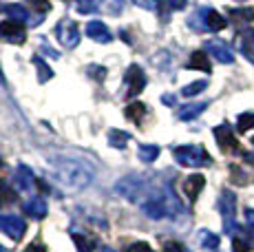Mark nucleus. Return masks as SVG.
<instances>
[{"instance_id": "nucleus-1", "label": "nucleus", "mask_w": 254, "mask_h": 252, "mask_svg": "<svg viewBox=\"0 0 254 252\" xmlns=\"http://www.w3.org/2000/svg\"><path fill=\"white\" fill-rule=\"evenodd\" d=\"M47 164L49 171H51V177L71 192L89 188L93 177H95V168L86 159L71 157V155H51L47 159Z\"/></svg>"}, {"instance_id": "nucleus-2", "label": "nucleus", "mask_w": 254, "mask_h": 252, "mask_svg": "<svg viewBox=\"0 0 254 252\" xmlns=\"http://www.w3.org/2000/svg\"><path fill=\"white\" fill-rule=\"evenodd\" d=\"M150 190H153V188L148 186V179L137 175V173L122 177L120 182L115 184V192L120 197H124L126 201H130V203H141L146 197H148Z\"/></svg>"}, {"instance_id": "nucleus-3", "label": "nucleus", "mask_w": 254, "mask_h": 252, "mask_svg": "<svg viewBox=\"0 0 254 252\" xmlns=\"http://www.w3.org/2000/svg\"><path fill=\"white\" fill-rule=\"evenodd\" d=\"M173 155H175V159H177V164H182L186 168H201V166H210V164H212V157L208 155L206 148L194 146V144L173 148Z\"/></svg>"}, {"instance_id": "nucleus-4", "label": "nucleus", "mask_w": 254, "mask_h": 252, "mask_svg": "<svg viewBox=\"0 0 254 252\" xmlns=\"http://www.w3.org/2000/svg\"><path fill=\"white\" fill-rule=\"evenodd\" d=\"M237 197L234 192L230 190H223L221 192V199H219V210H221V217H223V230L228 235H232L237 230V221H234V215H237Z\"/></svg>"}, {"instance_id": "nucleus-5", "label": "nucleus", "mask_w": 254, "mask_h": 252, "mask_svg": "<svg viewBox=\"0 0 254 252\" xmlns=\"http://www.w3.org/2000/svg\"><path fill=\"white\" fill-rule=\"evenodd\" d=\"M124 84H126V98H137L146 86L144 69L137 64H130L128 71H126V75H124Z\"/></svg>"}, {"instance_id": "nucleus-6", "label": "nucleus", "mask_w": 254, "mask_h": 252, "mask_svg": "<svg viewBox=\"0 0 254 252\" xmlns=\"http://www.w3.org/2000/svg\"><path fill=\"white\" fill-rule=\"evenodd\" d=\"M0 232H4V235L13 241H20L24 237V232H27V224H24L22 217L13 215V212L0 215Z\"/></svg>"}, {"instance_id": "nucleus-7", "label": "nucleus", "mask_w": 254, "mask_h": 252, "mask_svg": "<svg viewBox=\"0 0 254 252\" xmlns=\"http://www.w3.org/2000/svg\"><path fill=\"white\" fill-rule=\"evenodd\" d=\"M56 36L64 49H73V47H77V42H80V29H77V25L73 20H62L60 25L56 27Z\"/></svg>"}, {"instance_id": "nucleus-8", "label": "nucleus", "mask_w": 254, "mask_h": 252, "mask_svg": "<svg viewBox=\"0 0 254 252\" xmlns=\"http://www.w3.org/2000/svg\"><path fill=\"white\" fill-rule=\"evenodd\" d=\"M24 22L20 20H13V18H9V20L0 22V38H4V40L13 42V45H22L24 40H27V31H24Z\"/></svg>"}, {"instance_id": "nucleus-9", "label": "nucleus", "mask_w": 254, "mask_h": 252, "mask_svg": "<svg viewBox=\"0 0 254 252\" xmlns=\"http://www.w3.org/2000/svg\"><path fill=\"white\" fill-rule=\"evenodd\" d=\"M197 20H201V29L206 31H221L226 27V18L221 16L219 11H214L212 7H201L197 11Z\"/></svg>"}, {"instance_id": "nucleus-10", "label": "nucleus", "mask_w": 254, "mask_h": 252, "mask_svg": "<svg viewBox=\"0 0 254 252\" xmlns=\"http://www.w3.org/2000/svg\"><path fill=\"white\" fill-rule=\"evenodd\" d=\"M212 133H214V139H217V144H219V148H221V151L230 153V151H237V148H239V142H237V137H234V130L230 128V124L214 126Z\"/></svg>"}, {"instance_id": "nucleus-11", "label": "nucleus", "mask_w": 254, "mask_h": 252, "mask_svg": "<svg viewBox=\"0 0 254 252\" xmlns=\"http://www.w3.org/2000/svg\"><path fill=\"white\" fill-rule=\"evenodd\" d=\"M234 42H237V49L241 51V56L248 58V60L254 64V29L252 27H243L241 31L237 33Z\"/></svg>"}, {"instance_id": "nucleus-12", "label": "nucleus", "mask_w": 254, "mask_h": 252, "mask_svg": "<svg viewBox=\"0 0 254 252\" xmlns=\"http://www.w3.org/2000/svg\"><path fill=\"white\" fill-rule=\"evenodd\" d=\"M206 53H210V56H212L214 60H219L221 64H232L234 62V53L223 40H208L206 42Z\"/></svg>"}, {"instance_id": "nucleus-13", "label": "nucleus", "mask_w": 254, "mask_h": 252, "mask_svg": "<svg viewBox=\"0 0 254 252\" xmlns=\"http://www.w3.org/2000/svg\"><path fill=\"white\" fill-rule=\"evenodd\" d=\"M13 186H16L18 190H22V192L33 190V186H36V177H33L31 168L20 164V166L16 168V173H13Z\"/></svg>"}, {"instance_id": "nucleus-14", "label": "nucleus", "mask_w": 254, "mask_h": 252, "mask_svg": "<svg viewBox=\"0 0 254 252\" xmlns=\"http://www.w3.org/2000/svg\"><path fill=\"white\" fill-rule=\"evenodd\" d=\"M86 36L91 38V40H95V42H102V45H106V42H111V31H109V27L104 25V22H100V20H91L89 25H86Z\"/></svg>"}, {"instance_id": "nucleus-15", "label": "nucleus", "mask_w": 254, "mask_h": 252, "mask_svg": "<svg viewBox=\"0 0 254 252\" xmlns=\"http://www.w3.org/2000/svg\"><path fill=\"white\" fill-rule=\"evenodd\" d=\"M24 212H27L31 219H45L49 212L47 201L40 199V197H31L29 201H24Z\"/></svg>"}, {"instance_id": "nucleus-16", "label": "nucleus", "mask_w": 254, "mask_h": 252, "mask_svg": "<svg viewBox=\"0 0 254 252\" xmlns=\"http://www.w3.org/2000/svg\"><path fill=\"white\" fill-rule=\"evenodd\" d=\"M206 109H208V102H192V104H186V106L179 109L177 118L182 120V122H190V120L199 118V115H201Z\"/></svg>"}, {"instance_id": "nucleus-17", "label": "nucleus", "mask_w": 254, "mask_h": 252, "mask_svg": "<svg viewBox=\"0 0 254 252\" xmlns=\"http://www.w3.org/2000/svg\"><path fill=\"white\" fill-rule=\"evenodd\" d=\"M203 186H206V177H203V175H190L188 179H186L184 190H186V195L190 197V201L197 199L199 192L203 190Z\"/></svg>"}, {"instance_id": "nucleus-18", "label": "nucleus", "mask_w": 254, "mask_h": 252, "mask_svg": "<svg viewBox=\"0 0 254 252\" xmlns=\"http://www.w3.org/2000/svg\"><path fill=\"white\" fill-rule=\"evenodd\" d=\"M186 69H199V71H203V73H210L212 66H210V62H208V53L206 51H194L192 56H190V62L186 64Z\"/></svg>"}, {"instance_id": "nucleus-19", "label": "nucleus", "mask_w": 254, "mask_h": 252, "mask_svg": "<svg viewBox=\"0 0 254 252\" xmlns=\"http://www.w3.org/2000/svg\"><path fill=\"white\" fill-rule=\"evenodd\" d=\"M0 13H7L9 18L20 20V22L29 20V11H27V7H22V4H0Z\"/></svg>"}, {"instance_id": "nucleus-20", "label": "nucleus", "mask_w": 254, "mask_h": 252, "mask_svg": "<svg viewBox=\"0 0 254 252\" xmlns=\"http://www.w3.org/2000/svg\"><path fill=\"white\" fill-rule=\"evenodd\" d=\"M159 146H155V144H141V146L137 148V155H139V159L141 162H146V164H150V162H155V159L159 157Z\"/></svg>"}, {"instance_id": "nucleus-21", "label": "nucleus", "mask_w": 254, "mask_h": 252, "mask_svg": "<svg viewBox=\"0 0 254 252\" xmlns=\"http://www.w3.org/2000/svg\"><path fill=\"white\" fill-rule=\"evenodd\" d=\"M146 115V106L141 104V102H133V104L126 106V118L130 120V122L135 124H141V120H144Z\"/></svg>"}, {"instance_id": "nucleus-22", "label": "nucleus", "mask_w": 254, "mask_h": 252, "mask_svg": "<svg viewBox=\"0 0 254 252\" xmlns=\"http://www.w3.org/2000/svg\"><path fill=\"white\" fill-rule=\"evenodd\" d=\"M230 20H234L237 25H248V22H252L254 20V11L252 9H248V7H243V9H230Z\"/></svg>"}, {"instance_id": "nucleus-23", "label": "nucleus", "mask_w": 254, "mask_h": 252, "mask_svg": "<svg viewBox=\"0 0 254 252\" xmlns=\"http://www.w3.org/2000/svg\"><path fill=\"white\" fill-rule=\"evenodd\" d=\"M130 135L124 133V130H109V144L113 148H126V144H128Z\"/></svg>"}, {"instance_id": "nucleus-24", "label": "nucleus", "mask_w": 254, "mask_h": 252, "mask_svg": "<svg viewBox=\"0 0 254 252\" xmlns=\"http://www.w3.org/2000/svg\"><path fill=\"white\" fill-rule=\"evenodd\" d=\"M16 201V192H13V188L9 186L4 179H0V208L9 206V203Z\"/></svg>"}, {"instance_id": "nucleus-25", "label": "nucleus", "mask_w": 254, "mask_h": 252, "mask_svg": "<svg viewBox=\"0 0 254 252\" xmlns=\"http://www.w3.org/2000/svg\"><path fill=\"white\" fill-rule=\"evenodd\" d=\"M199 244H201L206 250H217L219 248V237L210 230H201L199 232Z\"/></svg>"}, {"instance_id": "nucleus-26", "label": "nucleus", "mask_w": 254, "mask_h": 252, "mask_svg": "<svg viewBox=\"0 0 254 252\" xmlns=\"http://www.w3.org/2000/svg\"><path fill=\"white\" fill-rule=\"evenodd\" d=\"M33 66L38 69V80L40 82H47V80H51L53 77V71L49 69V64H45V60H42L40 56L33 58Z\"/></svg>"}, {"instance_id": "nucleus-27", "label": "nucleus", "mask_w": 254, "mask_h": 252, "mask_svg": "<svg viewBox=\"0 0 254 252\" xmlns=\"http://www.w3.org/2000/svg\"><path fill=\"white\" fill-rule=\"evenodd\" d=\"M206 86H208V82H206V80L192 82V84L184 86V89H182V95H184V98H192V95H199L201 91H206Z\"/></svg>"}, {"instance_id": "nucleus-28", "label": "nucleus", "mask_w": 254, "mask_h": 252, "mask_svg": "<svg viewBox=\"0 0 254 252\" xmlns=\"http://www.w3.org/2000/svg\"><path fill=\"white\" fill-rule=\"evenodd\" d=\"M254 126V113H241L237 120V130L239 133H248Z\"/></svg>"}, {"instance_id": "nucleus-29", "label": "nucleus", "mask_w": 254, "mask_h": 252, "mask_svg": "<svg viewBox=\"0 0 254 252\" xmlns=\"http://www.w3.org/2000/svg\"><path fill=\"white\" fill-rule=\"evenodd\" d=\"M102 4V0H77V11L80 13H93L97 11Z\"/></svg>"}, {"instance_id": "nucleus-30", "label": "nucleus", "mask_w": 254, "mask_h": 252, "mask_svg": "<svg viewBox=\"0 0 254 252\" xmlns=\"http://www.w3.org/2000/svg\"><path fill=\"white\" fill-rule=\"evenodd\" d=\"M73 241H75V246H77V250L80 252H91L93 248V244L86 237H82V235H77V232H73Z\"/></svg>"}, {"instance_id": "nucleus-31", "label": "nucleus", "mask_w": 254, "mask_h": 252, "mask_svg": "<svg viewBox=\"0 0 254 252\" xmlns=\"http://www.w3.org/2000/svg\"><path fill=\"white\" fill-rule=\"evenodd\" d=\"M128 252H155L150 248V244H146V241H133V244L128 246Z\"/></svg>"}, {"instance_id": "nucleus-32", "label": "nucleus", "mask_w": 254, "mask_h": 252, "mask_svg": "<svg viewBox=\"0 0 254 252\" xmlns=\"http://www.w3.org/2000/svg\"><path fill=\"white\" fill-rule=\"evenodd\" d=\"M27 2L31 4L36 11H40V13H45V11L51 9V2H49V0H27Z\"/></svg>"}, {"instance_id": "nucleus-33", "label": "nucleus", "mask_w": 254, "mask_h": 252, "mask_svg": "<svg viewBox=\"0 0 254 252\" xmlns=\"http://www.w3.org/2000/svg\"><path fill=\"white\" fill-rule=\"evenodd\" d=\"M164 252H188V248L184 244H179V241H166Z\"/></svg>"}, {"instance_id": "nucleus-34", "label": "nucleus", "mask_w": 254, "mask_h": 252, "mask_svg": "<svg viewBox=\"0 0 254 252\" xmlns=\"http://www.w3.org/2000/svg\"><path fill=\"white\" fill-rule=\"evenodd\" d=\"M230 171H232V182H234V184H248V182H250V177L241 175L243 171H241V168H239V166H232Z\"/></svg>"}, {"instance_id": "nucleus-35", "label": "nucleus", "mask_w": 254, "mask_h": 252, "mask_svg": "<svg viewBox=\"0 0 254 252\" xmlns=\"http://www.w3.org/2000/svg\"><path fill=\"white\" fill-rule=\"evenodd\" d=\"M248 248H250V244H248V241L234 239V246H232V250H234V252H248Z\"/></svg>"}, {"instance_id": "nucleus-36", "label": "nucleus", "mask_w": 254, "mask_h": 252, "mask_svg": "<svg viewBox=\"0 0 254 252\" xmlns=\"http://www.w3.org/2000/svg\"><path fill=\"white\" fill-rule=\"evenodd\" d=\"M168 2H170V9H177L179 11V9H184L188 4V0H168Z\"/></svg>"}, {"instance_id": "nucleus-37", "label": "nucleus", "mask_w": 254, "mask_h": 252, "mask_svg": "<svg viewBox=\"0 0 254 252\" xmlns=\"http://www.w3.org/2000/svg\"><path fill=\"white\" fill-rule=\"evenodd\" d=\"M246 221L250 228H254V208H248L246 210Z\"/></svg>"}, {"instance_id": "nucleus-38", "label": "nucleus", "mask_w": 254, "mask_h": 252, "mask_svg": "<svg viewBox=\"0 0 254 252\" xmlns=\"http://www.w3.org/2000/svg\"><path fill=\"white\" fill-rule=\"evenodd\" d=\"M24 252H47V248H45L42 244H31Z\"/></svg>"}, {"instance_id": "nucleus-39", "label": "nucleus", "mask_w": 254, "mask_h": 252, "mask_svg": "<svg viewBox=\"0 0 254 252\" xmlns=\"http://www.w3.org/2000/svg\"><path fill=\"white\" fill-rule=\"evenodd\" d=\"M135 2L144 4L146 9H157V2H153V0H135Z\"/></svg>"}, {"instance_id": "nucleus-40", "label": "nucleus", "mask_w": 254, "mask_h": 252, "mask_svg": "<svg viewBox=\"0 0 254 252\" xmlns=\"http://www.w3.org/2000/svg\"><path fill=\"white\" fill-rule=\"evenodd\" d=\"M42 53H49V56H51V58H58V51L49 49V47H42Z\"/></svg>"}, {"instance_id": "nucleus-41", "label": "nucleus", "mask_w": 254, "mask_h": 252, "mask_svg": "<svg viewBox=\"0 0 254 252\" xmlns=\"http://www.w3.org/2000/svg\"><path fill=\"white\" fill-rule=\"evenodd\" d=\"M243 157H246L250 164H254V153H243Z\"/></svg>"}, {"instance_id": "nucleus-42", "label": "nucleus", "mask_w": 254, "mask_h": 252, "mask_svg": "<svg viewBox=\"0 0 254 252\" xmlns=\"http://www.w3.org/2000/svg\"><path fill=\"white\" fill-rule=\"evenodd\" d=\"M164 104H175V98H170V95H164Z\"/></svg>"}, {"instance_id": "nucleus-43", "label": "nucleus", "mask_w": 254, "mask_h": 252, "mask_svg": "<svg viewBox=\"0 0 254 252\" xmlns=\"http://www.w3.org/2000/svg\"><path fill=\"white\" fill-rule=\"evenodd\" d=\"M100 252H117V250H113V248H100Z\"/></svg>"}, {"instance_id": "nucleus-44", "label": "nucleus", "mask_w": 254, "mask_h": 252, "mask_svg": "<svg viewBox=\"0 0 254 252\" xmlns=\"http://www.w3.org/2000/svg\"><path fill=\"white\" fill-rule=\"evenodd\" d=\"M0 252H7V250H4V248H0Z\"/></svg>"}, {"instance_id": "nucleus-45", "label": "nucleus", "mask_w": 254, "mask_h": 252, "mask_svg": "<svg viewBox=\"0 0 254 252\" xmlns=\"http://www.w3.org/2000/svg\"><path fill=\"white\" fill-rule=\"evenodd\" d=\"M252 144H254V137H252Z\"/></svg>"}]
</instances>
